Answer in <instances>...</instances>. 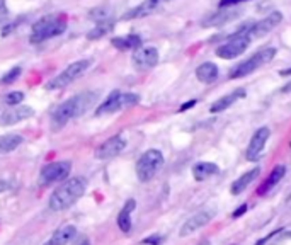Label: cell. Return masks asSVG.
Instances as JSON below:
<instances>
[{"label": "cell", "mask_w": 291, "mask_h": 245, "mask_svg": "<svg viewBox=\"0 0 291 245\" xmlns=\"http://www.w3.org/2000/svg\"><path fill=\"white\" fill-rule=\"evenodd\" d=\"M136 208V201L135 199H128L126 204L123 206V209L118 214V227L123 233H129L131 232V213Z\"/></svg>", "instance_id": "d6986e66"}, {"label": "cell", "mask_w": 291, "mask_h": 245, "mask_svg": "<svg viewBox=\"0 0 291 245\" xmlns=\"http://www.w3.org/2000/svg\"><path fill=\"white\" fill-rule=\"evenodd\" d=\"M155 2H157V3H159V5H160V3H164V2H170V0H155Z\"/></svg>", "instance_id": "ab89813d"}, {"label": "cell", "mask_w": 291, "mask_h": 245, "mask_svg": "<svg viewBox=\"0 0 291 245\" xmlns=\"http://www.w3.org/2000/svg\"><path fill=\"white\" fill-rule=\"evenodd\" d=\"M245 94H247L245 89H235L233 92H230V94L223 95V97H220L218 101H214L211 104V107H209V113L218 114V113H221V111H227L228 107L235 104L239 99H244Z\"/></svg>", "instance_id": "e0dca14e"}, {"label": "cell", "mask_w": 291, "mask_h": 245, "mask_svg": "<svg viewBox=\"0 0 291 245\" xmlns=\"http://www.w3.org/2000/svg\"><path fill=\"white\" fill-rule=\"evenodd\" d=\"M159 63V51L153 46H145V48H138L133 53V65L136 70H150Z\"/></svg>", "instance_id": "4fadbf2b"}, {"label": "cell", "mask_w": 291, "mask_h": 245, "mask_svg": "<svg viewBox=\"0 0 291 245\" xmlns=\"http://www.w3.org/2000/svg\"><path fill=\"white\" fill-rule=\"evenodd\" d=\"M138 102H140V95L138 94H131V92L123 94L120 90H114V92H111L109 97L97 107L95 116H104V114H113L121 109H128V107L136 106Z\"/></svg>", "instance_id": "8992f818"}, {"label": "cell", "mask_w": 291, "mask_h": 245, "mask_svg": "<svg viewBox=\"0 0 291 245\" xmlns=\"http://www.w3.org/2000/svg\"><path fill=\"white\" fill-rule=\"evenodd\" d=\"M245 211H247V203H244V204H240V208H237L235 211H233L232 218H240Z\"/></svg>", "instance_id": "d6a6232c"}, {"label": "cell", "mask_w": 291, "mask_h": 245, "mask_svg": "<svg viewBox=\"0 0 291 245\" xmlns=\"http://www.w3.org/2000/svg\"><path fill=\"white\" fill-rule=\"evenodd\" d=\"M196 99H193V101H187V102H184V104L179 107V111H181V113H184V111H187V109H191V107H194L196 106Z\"/></svg>", "instance_id": "d590c367"}, {"label": "cell", "mask_w": 291, "mask_h": 245, "mask_svg": "<svg viewBox=\"0 0 291 245\" xmlns=\"http://www.w3.org/2000/svg\"><path fill=\"white\" fill-rule=\"evenodd\" d=\"M218 172H220V168L213 162H198L193 167V175L196 181H206V179L218 174Z\"/></svg>", "instance_id": "603a6c76"}, {"label": "cell", "mask_w": 291, "mask_h": 245, "mask_svg": "<svg viewBox=\"0 0 291 245\" xmlns=\"http://www.w3.org/2000/svg\"><path fill=\"white\" fill-rule=\"evenodd\" d=\"M67 29V22L61 17H55V15H48L43 17L41 21H38L33 26V34H31V43L38 44L43 41L49 40V38L60 36Z\"/></svg>", "instance_id": "3957f363"}, {"label": "cell", "mask_w": 291, "mask_h": 245, "mask_svg": "<svg viewBox=\"0 0 291 245\" xmlns=\"http://www.w3.org/2000/svg\"><path fill=\"white\" fill-rule=\"evenodd\" d=\"M260 174V168L259 167H254L252 170L245 172V174L240 175L237 181H233L232 187H230V191H232L233 196H239V194H242L245 189H247L249 186H250V182L254 181L255 177H259Z\"/></svg>", "instance_id": "ac0fdd59"}, {"label": "cell", "mask_w": 291, "mask_h": 245, "mask_svg": "<svg viewBox=\"0 0 291 245\" xmlns=\"http://www.w3.org/2000/svg\"><path fill=\"white\" fill-rule=\"evenodd\" d=\"M126 148V140L121 135H114L109 140H106L101 147L95 150V159L99 160H109L118 157Z\"/></svg>", "instance_id": "5bb4252c"}, {"label": "cell", "mask_w": 291, "mask_h": 245, "mask_svg": "<svg viewBox=\"0 0 291 245\" xmlns=\"http://www.w3.org/2000/svg\"><path fill=\"white\" fill-rule=\"evenodd\" d=\"M7 17H9V10H7V7H2L0 9V22H3Z\"/></svg>", "instance_id": "8d00e7d4"}, {"label": "cell", "mask_w": 291, "mask_h": 245, "mask_svg": "<svg viewBox=\"0 0 291 245\" xmlns=\"http://www.w3.org/2000/svg\"><path fill=\"white\" fill-rule=\"evenodd\" d=\"M283 21V14L281 12H271L267 14L264 19H260L257 22H252L250 33H249V38L254 40V38H262L266 34H269L274 28H278Z\"/></svg>", "instance_id": "8fae6325"}, {"label": "cell", "mask_w": 291, "mask_h": 245, "mask_svg": "<svg viewBox=\"0 0 291 245\" xmlns=\"http://www.w3.org/2000/svg\"><path fill=\"white\" fill-rule=\"evenodd\" d=\"M221 10L218 12H211L208 14L205 19L201 21L203 28H220V26H225L228 22L235 21L240 15V12L237 9H232V7H220Z\"/></svg>", "instance_id": "7c38bea8"}, {"label": "cell", "mask_w": 291, "mask_h": 245, "mask_svg": "<svg viewBox=\"0 0 291 245\" xmlns=\"http://www.w3.org/2000/svg\"><path fill=\"white\" fill-rule=\"evenodd\" d=\"M244 2H247V0H221L220 7H235V5H239V3H244Z\"/></svg>", "instance_id": "1f68e13d"}, {"label": "cell", "mask_w": 291, "mask_h": 245, "mask_svg": "<svg viewBox=\"0 0 291 245\" xmlns=\"http://www.w3.org/2000/svg\"><path fill=\"white\" fill-rule=\"evenodd\" d=\"M9 189V182H5V181H0V194L3 193V191H7Z\"/></svg>", "instance_id": "74e56055"}, {"label": "cell", "mask_w": 291, "mask_h": 245, "mask_svg": "<svg viewBox=\"0 0 291 245\" xmlns=\"http://www.w3.org/2000/svg\"><path fill=\"white\" fill-rule=\"evenodd\" d=\"M22 143L21 135H5L0 138V153H9L14 152L19 145Z\"/></svg>", "instance_id": "4316f807"}, {"label": "cell", "mask_w": 291, "mask_h": 245, "mask_svg": "<svg viewBox=\"0 0 291 245\" xmlns=\"http://www.w3.org/2000/svg\"><path fill=\"white\" fill-rule=\"evenodd\" d=\"M90 67V60H79V61H74V63H70L67 68H65L61 74H58L53 80H49L48 83H46V89L48 90H58V89H63V87L70 85L72 82H75L79 77H82L85 74L87 70H89Z\"/></svg>", "instance_id": "52a82bcc"}, {"label": "cell", "mask_w": 291, "mask_h": 245, "mask_svg": "<svg viewBox=\"0 0 291 245\" xmlns=\"http://www.w3.org/2000/svg\"><path fill=\"white\" fill-rule=\"evenodd\" d=\"M288 239H291V230L279 228V230H273L269 235L257 240L255 245H278L279 242H285V240H288Z\"/></svg>", "instance_id": "d4e9b609"}, {"label": "cell", "mask_w": 291, "mask_h": 245, "mask_svg": "<svg viewBox=\"0 0 291 245\" xmlns=\"http://www.w3.org/2000/svg\"><path fill=\"white\" fill-rule=\"evenodd\" d=\"M21 67H14V68H10L9 72H7L5 75L2 77V79H0V83H2V85H9V83H12V82H15V80L19 79V77H21Z\"/></svg>", "instance_id": "f1b7e54d"}, {"label": "cell", "mask_w": 291, "mask_h": 245, "mask_svg": "<svg viewBox=\"0 0 291 245\" xmlns=\"http://www.w3.org/2000/svg\"><path fill=\"white\" fill-rule=\"evenodd\" d=\"M157 7H159V3H157L155 0H145V2H141L140 5H136L135 9L128 10V12L123 15V21H131V19L147 17V15H150Z\"/></svg>", "instance_id": "44dd1931"}, {"label": "cell", "mask_w": 291, "mask_h": 245, "mask_svg": "<svg viewBox=\"0 0 291 245\" xmlns=\"http://www.w3.org/2000/svg\"><path fill=\"white\" fill-rule=\"evenodd\" d=\"M75 235H77V228L74 225H65L60 230H56L51 239L44 245H67L68 242H72L75 239Z\"/></svg>", "instance_id": "ffe728a7"}, {"label": "cell", "mask_w": 291, "mask_h": 245, "mask_svg": "<svg viewBox=\"0 0 291 245\" xmlns=\"http://www.w3.org/2000/svg\"><path fill=\"white\" fill-rule=\"evenodd\" d=\"M114 48L121 49V51H126V49H136L141 46V38L138 34H128L125 38H113L111 40Z\"/></svg>", "instance_id": "cb8c5ba5"}, {"label": "cell", "mask_w": 291, "mask_h": 245, "mask_svg": "<svg viewBox=\"0 0 291 245\" xmlns=\"http://www.w3.org/2000/svg\"><path fill=\"white\" fill-rule=\"evenodd\" d=\"M196 79L203 83H213L218 79V67L211 61H205L196 68Z\"/></svg>", "instance_id": "7402d4cb"}, {"label": "cell", "mask_w": 291, "mask_h": 245, "mask_svg": "<svg viewBox=\"0 0 291 245\" xmlns=\"http://www.w3.org/2000/svg\"><path fill=\"white\" fill-rule=\"evenodd\" d=\"M285 174H286V167L285 165H278V167H274L273 168V172L269 174V177L264 181L262 186L259 187V191H257V194H260L262 196L264 193H267V191L271 189V187H274L276 184H278L279 181H281L283 177H285Z\"/></svg>", "instance_id": "484cf974"}, {"label": "cell", "mask_w": 291, "mask_h": 245, "mask_svg": "<svg viewBox=\"0 0 291 245\" xmlns=\"http://www.w3.org/2000/svg\"><path fill=\"white\" fill-rule=\"evenodd\" d=\"M164 167V155L160 150H147L143 155L138 159L136 162V175L141 182H148L152 181L157 175V172Z\"/></svg>", "instance_id": "277c9868"}, {"label": "cell", "mask_w": 291, "mask_h": 245, "mask_svg": "<svg viewBox=\"0 0 291 245\" xmlns=\"http://www.w3.org/2000/svg\"><path fill=\"white\" fill-rule=\"evenodd\" d=\"M70 172H72L70 162H51L41 168L40 184L41 186H49V184L65 181L70 175Z\"/></svg>", "instance_id": "ba28073f"}, {"label": "cell", "mask_w": 291, "mask_h": 245, "mask_svg": "<svg viewBox=\"0 0 291 245\" xmlns=\"http://www.w3.org/2000/svg\"><path fill=\"white\" fill-rule=\"evenodd\" d=\"M87 189V179L85 177H72L65 184H61L58 189L49 196V209L53 211H63L70 208L72 204L83 196Z\"/></svg>", "instance_id": "7a4b0ae2"}, {"label": "cell", "mask_w": 291, "mask_h": 245, "mask_svg": "<svg viewBox=\"0 0 291 245\" xmlns=\"http://www.w3.org/2000/svg\"><path fill=\"white\" fill-rule=\"evenodd\" d=\"M17 24H19V22H12V24H7L5 28L2 29V36H7V34H10L12 31L17 29Z\"/></svg>", "instance_id": "836d02e7"}, {"label": "cell", "mask_w": 291, "mask_h": 245, "mask_svg": "<svg viewBox=\"0 0 291 245\" xmlns=\"http://www.w3.org/2000/svg\"><path fill=\"white\" fill-rule=\"evenodd\" d=\"M274 55H276L274 48L260 49V51L254 53L250 58L244 60L242 63H239L237 67H233L232 72H230V79H242V77L254 74V72L257 70V68L262 67V65L269 63V61L274 58Z\"/></svg>", "instance_id": "5b68a950"}, {"label": "cell", "mask_w": 291, "mask_h": 245, "mask_svg": "<svg viewBox=\"0 0 291 245\" xmlns=\"http://www.w3.org/2000/svg\"><path fill=\"white\" fill-rule=\"evenodd\" d=\"M162 237H160V235H153V237H148V239H145L143 240V244L145 245H160V244H162Z\"/></svg>", "instance_id": "4dcf8cb0"}, {"label": "cell", "mask_w": 291, "mask_h": 245, "mask_svg": "<svg viewBox=\"0 0 291 245\" xmlns=\"http://www.w3.org/2000/svg\"><path fill=\"white\" fill-rule=\"evenodd\" d=\"M250 44V38H227V43L220 44L216 48V56L223 60H233L240 56Z\"/></svg>", "instance_id": "9c48e42d"}, {"label": "cell", "mask_w": 291, "mask_h": 245, "mask_svg": "<svg viewBox=\"0 0 291 245\" xmlns=\"http://www.w3.org/2000/svg\"><path fill=\"white\" fill-rule=\"evenodd\" d=\"M213 214H214L213 211H199L196 214H193L191 218H187L186 223H184L182 227H181V232H179V235H181V237H187V235H191V233L198 232L199 228L206 227V225L211 221Z\"/></svg>", "instance_id": "2e32d148"}, {"label": "cell", "mask_w": 291, "mask_h": 245, "mask_svg": "<svg viewBox=\"0 0 291 245\" xmlns=\"http://www.w3.org/2000/svg\"><path fill=\"white\" fill-rule=\"evenodd\" d=\"M34 116V109L29 106H12L0 114V126H12Z\"/></svg>", "instance_id": "9a60e30c"}, {"label": "cell", "mask_w": 291, "mask_h": 245, "mask_svg": "<svg viewBox=\"0 0 291 245\" xmlns=\"http://www.w3.org/2000/svg\"><path fill=\"white\" fill-rule=\"evenodd\" d=\"M74 245H90V240H89V237L80 235V237H77V239H75Z\"/></svg>", "instance_id": "e575fe53"}, {"label": "cell", "mask_w": 291, "mask_h": 245, "mask_svg": "<svg viewBox=\"0 0 291 245\" xmlns=\"http://www.w3.org/2000/svg\"><path fill=\"white\" fill-rule=\"evenodd\" d=\"M97 99V94L94 92H83V94H79L75 97L65 101L63 104H60L55 109L51 116V128L55 129H61L68 121H72L74 118H79L82 114L87 113V109H90L92 104Z\"/></svg>", "instance_id": "6da1fadb"}, {"label": "cell", "mask_w": 291, "mask_h": 245, "mask_svg": "<svg viewBox=\"0 0 291 245\" xmlns=\"http://www.w3.org/2000/svg\"><path fill=\"white\" fill-rule=\"evenodd\" d=\"M281 75H291V68H290V70H283Z\"/></svg>", "instance_id": "f35d334b"}, {"label": "cell", "mask_w": 291, "mask_h": 245, "mask_svg": "<svg viewBox=\"0 0 291 245\" xmlns=\"http://www.w3.org/2000/svg\"><path fill=\"white\" fill-rule=\"evenodd\" d=\"M5 104H9V106H17V104H21L22 101H24V92H21V90H15V92H9V94L5 95Z\"/></svg>", "instance_id": "f546056e"}, {"label": "cell", "mask_w": 291, "mask_h": 245, "mask_svg": "<svg viewBox=\"0 0 291 245\" xmlns=\"http://www.w3.org/2000/svg\"><path fill=\"white\" fill-rule=\"evenodd\" d=\"M2 7H5V0H0V9H2Z\"/></svg>", "instance_id": "60d3db41"}, {"label": "cell", "mask_w": 291, "mask_h": 245, "mask_svg": "<svg viewBox=\"0 0 291 245\" xmlns=\"http://www.w3.org/2000/svg\"><path fill=\"white\" fill-rule=\"evenodd\" d=\"M269 136H271V129L267 128V126L259 128L257 131L252 135L250 141H249V147H247V153H245L247 160H250V162H257V160L260 159V155H262L264 147H266Z\"/></svg>", "instance_id": "30bf717a"}, {"label": "cell", "mask_w": 291, "mask_h": 245, "mask_svg": "<svg viewBox=\"0 0 291 245\" xmlns=\"http://www.w3.org/2000/svg\"><path fill=\"white\" fill-rule=\"evenodd\" d=\"M113 26H114V22H113V21H107V19H104V21L99 22V24L95 26V28L92 29L89 34H87V38H89L90 41L99 40V38L106 36V34L109 33L111 29H113Z\"/></svg>", "instance_id": "83f0119b"}]
</instances>
